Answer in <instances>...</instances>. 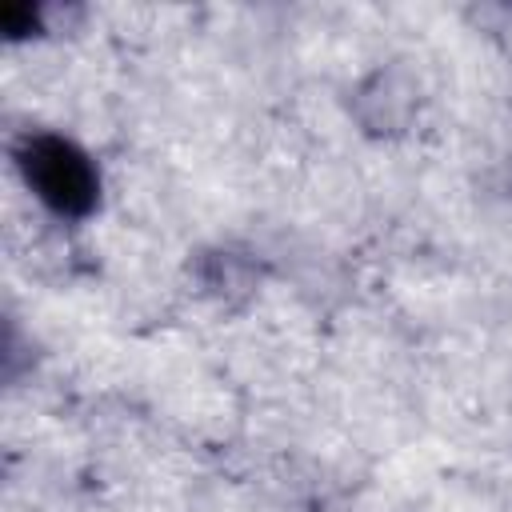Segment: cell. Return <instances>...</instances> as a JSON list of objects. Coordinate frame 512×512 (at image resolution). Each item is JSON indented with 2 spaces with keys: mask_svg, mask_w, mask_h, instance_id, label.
<instances>
[{
  "mask_svg": "<svg viewBox=\"0 0 512 512\" xmlns=\"http://www.w3.org/2000/svg\"><path fill=\"white\" fill-rule=\"evenodd\" d=\"M416 84L404 76V72H372L356 96H352V112L356 120L364 124V132H376V136H392V132H404L408 120L416 116Z\"/></svg>",
  "mask_w": 512,
  "mask_h": 512,
  "instance_id": "obj_2",
  "label": "cell"
},
{
  "mask_svg": "<svg viewBox=\"0 0 512 512\" xmlns=\"http://www.w3.org/2000/svg\"><path fill=\"white\" fill-rule=\"evenodd\" d=\"M12 168L32 200L56 220H88L100 204V168L92 152L56 128L20 132L12 140Z\"/></svg>",
  "mask_w": 512,
  "mask_h": 512,
  "instance_id": "obj_1",
  "label": "cell"
}]
</instances>
